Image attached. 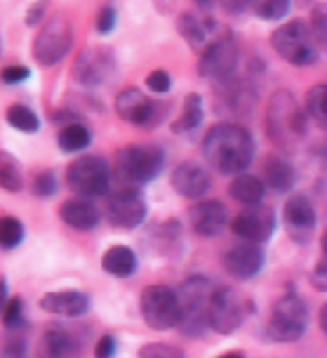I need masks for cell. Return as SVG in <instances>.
<instances>
[{"label": "cell", "mask_w": 327, "mask_h": 358, "mask_svg": "<svg viewBox=\"0 0 327 358\" xmlns=\"http://www.w3.org/2000/svg\"><path fill=\"white\" fill-rule=\"evenodd\" d=\"M306 113L311 120H316V125L327 130V83L313 85L306 92Z\"/></svg>", "instance_id": "33"}, {"label": "cell", "mask_w": 327, "mask_h": 358, "mask_svg": "<svg viewBox=\"0 0 327 358\" xmlns=\"http://www.w3.org/2000/svg\"><path fill=\"white\" fill-rule=\"evenodd\" d=\"M113 182V168L106 158L94 153H82L66 168V184L80 198H99L108 194Z\"/></svg>", "instance_id": "7"}, {"label": "cell", "mask_w": 327, "mask_h": 358, "mask_svg": "<svg viewBox=\"0 0 327 358\" xmlns=\"http://www.w3.org/2000/svg\"><path fill=\"white\" fill-rule=\"evenodd\" d=\"M271 48L290 66H313L320 57V48L316 45L306 19H292V22L280 24L271 34Z\"/></svg>", "instance_id": "6"}, {"label": "cell", "mask_w": 327, "mask_h": 358, "mask_svg": "<svg viewBox=\"0 0 327 358\" xmlns=\"http://www.w3.org/2000/svg\"><path fill=\"white\" fill-rule=\"evenodd\" d=\"M290 8V0H259V3H252V12L259 19H266V22H280L283 17H287Z\"/></svg>", "instance_id": "34"}, {"label": "cell", "mask_w": 327, "mask_h": 358, "mask_svg": "<svg viewBox=\"0 0 327 358\" xmlns=\"http://www.w3.org/2000/svg\"><path fill=\"white\" fill-rule=\"evenodd\" d=\"M311 313L309 304L297 290H285L283 297L273 304L271 316L266 321L264 337L271 344H294L304 337L306 328H309Z\"/></svg>", "instance_id": "5"}, {"label": "cell", "mask_w": 327, "mask_h": 358, "mask_svg": "<svg viewBox=\"0 0 327 358\" xmlns=\"http://www.w3.org/2000/svg\"><path fill=\"white\" fill-rule=\"evenodd\" d=\"M10 302V290H8V278H0V304H8Z\"/></svg>", "instance_id": "48"}, {"label": "cell", "mask_w": 327, "mask_h": 358, "mask_svg": "<svg viewBox=\"0 0 327 358\" xmlns=\"http://www.w3.org/2000/svg\"><path fill=\"white\" fill-rule=\"evenodd\" d=\"M146 215H149V206L137 189L123 187L106 198V220L120 231H132V229L142 227Z\"/></svg>", "instance_id": "14"}, {"label": "cell", "mask_w": 327, "mask_h": 358, "mask_svg": "<svg viewBox=\"0 0 327 358\" xmlns=\"http://www.w3.org/2000/svg\"><path fill=\"white\" fill-rule=\"evenodd\" d=\"M57 187H59V182H57L52 170H41L31 179V194L36 198H52L57 194Z\"/></svg>", "instance_id": "36"}, {"label": "cell", "mask_w": 327, "mask_h": 358, "mask_svg": "<svg viewBox=\"0 0 327 358\" xmlns=\"http://www.w3.org/2000/svg\"><path fill=\"white\" fill-rule=\"evenodd\" d=\"M309 27H311L313 38H316L318 48L327 50V3H320L311 10Z\"/></svg>", "instance_id": "35"}, {"label": "cell", "mask_w": 327, "mask_h": 358, "mask_svg": "<svg viewBox=\"0 0 327 358\" xmlns=\"http://www.w3.org/2000/svg\"><path fill=\"white\" fill-rule=\"evenodd\" d=\"M118 354V340L113 335H101L94 344V358H115Z\"/></svg>", "instance_id": "42"}, {"label": "cell", "mask_w": 327, "mask_h": 358, "mask_svg": "<svg viewBox=\"0 0 327 358\" xmlns=\"http://www.w3.org/2000/svg\"><path fill=\"white\" fill-rule=\"evenodd\" d=\"M240 66V50L231 31L217 36L208 48L198 55V76L212 85L226 83L228 78L238 76Z\"/></svg>", "instance_id": "9"}, {"label": "cell", "mask_w": 327, "mask_h": 358, "mask_svg": "<svg viewBox=\"0 0 327 358\" xmlns=\"http://www.w3.org/2000/svg\"><path fill=\"white\" fill-rule=\"evenodd\" d=\"M24 236H27V229H24V222L19 217L15 215L0 217V248L3 250H15V248H19Z\"/></svg>", "instance_id": "32"}, {"label": "cell", "mask_w": 327, "mask_h": 358, "mask_svg": "<svg viewBox=\"0 0 327 358\" xmlns=\"http://www.w3.org/2000/svg\"><path fill=\"white\" fill-rule=\"evenodd\" d=\"M137 358H186V354L179 347H172V344L153 342V344H144L139 349Z\"/></svg>", "instance_id": "38"}, {"label": "cell", "mask_w": 327, "mask_h": 358, "mask_svg": "<svg viewBox=\"0 0 327 358\" xmlns=\"http://www.w3.org/2000/svg\"><path fill=\"white\" fill-rule=\"evenodd\" d=\"M115 69H118V59H115L113 48H108V45H87L75 55L71 76L82 87H97L111 78Z\"/></svg>", "instance_id": "13"}, {"label": "cell", "mask_w": 327, "mask_h": 358, "mask_svg": "<svg viewBox=\"0 0 327 358\" xmlns=\"http://www.w3.org/2000/svg\"><path fill=\"white\" fill-rule=\"evenodd\" d=\"M311 285L318 292H327V257H323V255H320V259L311 271Z\"/></svg>", "instance_id": "43"}, {"label": "cell", "mask_w": 327, "mask_h": 358, "mask_svg": "<svg viewBox=\"0 0 327 358\" xmlns=\"http://www.w3.org/2000/svg\"><path fill=\"white\" fill-rule=\"evenodd\" d=\"M27 78H31V69L24 66V64H10V66L3 69V83L5 85H19Z\"/></svg>", "instance_id": "41"}, {"label": "cell", "mask_w": 327, "mask_h": 358, "mask_svg": "<svg viewBox=\"0 0 327 358\" xmlns=\"http://www.w3.org/2000/svg\"><path fill=\"white\" fill-rule=\"evenodd\" d=\"M146 87L153 94H168L172 90V76L165 69H153V71L146 76Z\"/></svg>", "instance_id": "40"}, {"label": "cell", "mask_w": 327, "mask_h": 358, "mask_svg": "<svg viewBox=\"0 0 327 358\" xmlns=\"http://www.w3.org/2000/svg\"><path fill=\"white\" fill-rule=\"evenodd\" d=\"M217 358H247V354L245 351H226V354H221V356H217Z\"/></svg>", "instance_id": "49"}, {"label": "cell", "mask_w": 327, "mask_h": 358, "mask_svg": "<svg viewBox=\"0 0 327 358\" xmlns=\"http://www.w3.org/2000/svg\"><path fill=\"white\" fill-rule=\"evenodd\" d=\"M205 116V106H203V97L198 92H189L184 97V108L177 116V120L172 123V132L175 134H189L201 127Z\"/></svg>", "instance_id": "28"}, {"label": "cell", "mask_w": 327, "mask_h": 358, "mask_svg": "<svg viewBox=\"0 0 327 358\" xmlns=\"http://www.w3.org/2000/svg\"><path fill=\"white\" fill-rule=\"evenodd\" d=\"M170 184L177 196L189 198V201H205L203 196L210 194L212 189V175L198 161H184L179 163L170 175Z\"/></svg>", "instance_id": "18"}, {"label": "cell", "mask_w": 327, "mask_h": 358, "mask_svg": "<svg viewBox=\"0 0 327 358\" xmlns=\"http://www.w3.org/2000/svg\"><path fill=\"white\" fill-rule=\"evenodd\" d=\"M59 217L66 227L75 229V231H92L101 222V210L94 206L89 198H68L59 206Z\"/></svg>", "instance_id": "24"}, {"label": "cell", "mask_w": 327, "mask_h": 358, "mask_svg": "<svg viewBox=\"0 0 327 358\" xmlns=\"http://www.w3.org/2000/svg\"><path fill=\"white\" fill-rule=\"evenodd\" d=\"M139 266L137 252L127 245H111L101 255V271L113 278H130Z\"/></svg>", "instance_id": "26"}, {"label": "cell", "mask_w": 327, "mask_h": 358, "mask_svg": "<svg viewBox=\"0 0 327 358\" xmlns=\"http://www.w3.org/2000/svg\"><path fill=\"white\" fill-rule=\"evenodd\" d=\"M318 325H320V330H323V335L327 337V302L320 306V311H318Z\"/></svg>", "instance_id": "47"}, {"label": "cell", "mask_w": 327, "mask_h": 358, "mask_svg": "<svg viewBox=\"0 0 327 358\" xmlns=\"http://www.w3.org/2000/svg\"><path fill=\"white\" fill-rule=\"evenodd\" d=\"M252 299L231 285H217L210 302V330L217 335H233L252 313Z\"/></svg>", "instance_id": "10"}, {"label": "cell", "mask_w": 327, "mask_h": 358, "mask_svg": "<svg viewBox=\"0 0 327 358\" xmlns=\"http://www.w3.org/2000/svg\"><path fill=\"white\" fill-rule=\"evenodd\" d=\"M215 283L208 276L194 273L177 287L179 297V332L186 337H201L210 328V302L215 295Z\"/></svg>", "instance_id": "3"}, {"label": "cell", "mask_w": 327, "mask_h": 358, "mask_svg": "<svg viewBox=\"0 0 327 358\" xmlns=\"http://www.w3.org/2000/svg\"><path fill=\"white\" fill-rule=\"evenodd\" d=\"M3 323L8 330H17L27 323V316H24V297L15 295L10 297V302L3 306Z\"/></svg>", "instance_id": "37"}, {"label": "cell", "mask_w": 327, "mask_h": 358, "mask_svg": "<svg viewBox=\"0 0 327 358\" xmlns=\"http://www.w3.org/2000/svg\"><path fill=\"white\" fill-rule=\"evenodd\" d=\"M5 120L15 127L19 132H27V134H36L41 130V116L27 104H12L5 111Z\"/></svg>", "instance_id": "31"}, {"label": "cell", "mask_w": 327, "mask_h": 358, "mask_svg": "<svg viewBox=\"0 0 327 358\" xmlns=\"http://www.w3.org/2000/svg\"><path fill=\"white\" fill-rule=\"evenodd\" d=\"M224 271L235 280H249L259 276L261 268L266 264V250L254 243H238V245L228 248L221 257Z\"/></svg>", "instance_id": "19"}, {"label": "cell", "mask_w": 327, "mask_h": 358, "mask_svg": "<svg viewBox=\"0 0 327 358\" xmlns=\"http://www.w3.org/2000/svg\"><path fill=\"white\" fill-rule=\"evenodd\" d=\"M0 187L8 194H19L24 189V168L10 151H0Z\"/></svg>", "instance_id": "30"}, {"label": "cell", "mask_w": 327, "mask_h": 358, "mask_svg": "<svg viewBox=\"0 0 327 358\" xmlns=\"http://www.w3.org/2000/svg\"><path fill=\"white\" fill-rule=\"evenodd\" d=\"M261 182L275 194H290L297 184V170L285 153H268L261 161Z\"/></svg>", "instance_id": "23"}, {"label": "cell", "mask_w": 327, "mask_h": 358, "mask_svg": "<svg viewBox=\"0 0 327 358\" xmlns=\"http://www.w3.org/2000/svg\"><path fill=\"white\" fill-rule=\"evenodd\" d=\"M221 10L228 12V15H242V12L252 10V3H247V0H226V3H221Z\"/></svg>", "instance_id": "46"}, {"label": "cell", "mask_w": 327, "mask_h": 358, "mask_svg": "<svg viewBox=\"0 0 327 358\" xmlns=\"http://www.w3.org/2000/svg\"><path fill=\"white\" fill-rule=\"evenodd\" d=\"M115 113L120 120L137 127H156L165 120L170 111L168 101H160L153 97H146L144 90L139 87H125L115 97Z\"/></svg>", "instance_id": "12"}, {"label": "cell", "mask_w": 327, "mask_h": 358, "mask_svg": "<svg viewBox=\"0 0 327 358\" xmlns=\"http://www.w3.org/2000/svg\"><path fill=\"white\" fill-rule=\"evenodd\" d=\"M139 311H142L144 323L156 332L179 328L182 311H179L177 290L165 283H153L146 287L139 297Z\"/></svg>", "instance_id": "11"}, {"label": "cell", "mask_w": 327, "mask_h": 358, "mask_svg": "<svg viewBox=\"0 0 327 358\" xmlns=\"http://www.w3.org/2000/svg\"><path fill=\"white\" fill-rule=\"evenodd\" d=\"M92 130L85 123H73L68 127H61L57 134V144L64 153H80L92 144Z\"/></svg>", "instance_id": "29"}, {"label": "cell", "mask_w": 327, "mask_h": 358, "mask_svg": "<svg viewBox=\"0 0 327 358\" xmlns=\"http://www.w3.org/2000/svg\"><path fill=\"white\" fill-rule=\"evenodd\" d=\"M45 12H48V3H34L27 10V27H38V24H45Z\"/></svg>", "instance_id": "45"}, {"label": "cell", "mask_w": 327, "mask_h": 358, "mask_svg": "<svg viewBox=\"0 0 327 358\" xmlns=\"http://www.w3.org/2000/svg\"><path fill=\"white\" fill-rule=\"evenodd\" d=\"M118 24V10L113 5H101L97 10V17H94V29H97L99 36H108Z\"/></svg>", "instance_id": "39"}, {"label": "cell", "mask_w": 327, "mask_h": 358, "mask_svg": "<svg viewBox=\"0 0 327 358\" xmlns=\"http://www.w3.org/2000/svg\"><path fill=\"white\" fill-rule=\"evenodd\" d=\"M80 351V342L75 340L68 330L59 325H50L43 330L41 340H38L36 356L38 358H75Z\"/></svg>", "instance_id": "25"}, {"label": "cell", "mask_w": 327, "mask_h": 358, "mask_svg": "<svg viewBox=\"0 0 327 358\" xmlns=\"http://www.w3.org/2000/svg\"><path fill=\"white\" fill-rule=\"evenodd\" d=\"M73 48V27L64 12H52L34 38V59L43 69L57 66Z\"/></svg>", "instance_id": "8"}, {"label": "cell", "mask_w": 327, "mask_h": 358, "mask_svg": "<svg viewBox=\"0 0 327 358\" xmlns=\"http://www.w3.org/2000/svg\"><path fill=\"white\" fill-rule=\"evenodd\" d=\"M165 151L158 144H130L118 149L113 158L115 177L130 189L151 184L165 170Z\"/></svg>", "instance_id": "4"}, {"label": "cell", "mask_w": 327, "mask_h": 358, "mask_svg": "<svg viewBox=\"0 0 327 358\" xmlns=\"http://www.w3.org/2000/svg\"><path fill=\"white\" fill-rule=\"evenodd\" d=\"M320 250H323V257H327V229L320 236Z\"/></svg>", "instance_id": "50"}, {"label": "cell", "mask_w": 327, "mask_h": 358, "mask_svg": "<svg viewBox=\"0 0 327 358\" xmlns=\"http://www.w3.org/2000/svg\"><path fill=\"white\" fill-rule=\"evenodd\" d=\"M189 224L203 238H217L228 224V210L217 198H205L189 208Z\"/></svg>", "instance_id": "20"}, {"label": "cell", "mask_w": 327, "mask_h": 358, "mask_svg": "<svg viewBox=\"0 0 327 358\" xmlns=\"http://www.w3.org/2000/svg\"><path fill=\"white\" fill-rule=\"evenodd\" d=\"M203 156L215 172L238 177L254 161V137L245 125L219 120L205 134Z\"/></svg>", "instance_id": "1"}, {"label": "cell", "mask_w": 327, "mask_h": 358, "mask_svg": "<svg viewBox=\"0 0 327 358\" xmlns=\"http://www.w3.org/2000/svg\"><path fill=\"white\" fill-rule=\"evenodd\" d=\"M228 194H231V198H233V201L242 203L245 208H249V206H259V203L264 201V196H266V184L261 182L259 177L242 172V175L231 179Z\"/></svg>", "instance_id": "27"}, {"label": "cell", "mask_w": 327, "mask_h": 358, "mask_svg": "<svg viewBox=\"0 0 327 358\" xmlns=\"http://www.w3.org/2000/svg\"><path fill=\"white\" fill-rule=\"evenodd\" d=\"M231 231L238 236L242 243L264 245L275 234V210L271 206H266V203L242 208L240 213L231 220Z\"/></svg>", "instance_id": "15"}, {"label": "cell", "mask_w": 327, "mask_h": 358, "mask_svg": "<svg viewBox=\"0 0 327 358\" xmlns=\"http://www.w3.org/2000/svg\"><path fill=\"white\" fill-rule=\"evenodd\" d=\"M215 94L217 108H224L233 116H247L254 108L256 85L252 83V76H233L226 83L215 85Z\"/></svg>", "instance_id": "17"}, {"label": "cell", "mask_w": 327, "mask_h": 358, "mask_svg": "<svg viewBox=\"0 0 327 358\" xmlns=\"http://www.w3.org/2000/svg\"><path fill=\"white\" fill-rule=\"evenodd\" d=\"M264 127L273 146L280 153H292L309 134V113L299 106L290 90H278L268 97Z\"/></svg>", "instance_id": "2"}, {"label": "cell", "mask_w": 327, "mask_h": 358, "mask_svg": "<svg viewBox=\"0 0 327 358\" xmlns=\"http://www.w3.org/2000/svg\"><path fill=\"white\" fill-rule=\"evenodd\" d=\"M38 306L59 318H80L89 311L92 299L82 290H52L38 299Z\"/></svg>", "instance_id": "22"}, {"label": "cell", "mask_w": 327, "mask_h": 358, "mask_svg": "<svg viewBox=\"0 0 327 358\" xmlns=\"http://www.w3.org/2000/svg\"><path fill=\"white\" fill-rule=\"evenodd\" d=\"M177 31L179 36L189 43L191 50H196L198 55L215 41L217 36H221L226 29H221L215 19L208 15H198V12H182L177 17Z\"/></svg>", "instance_id": "21"}, {"label": "cell", "mask_w": 327, "mask_h": 358, "mask_svg": "<svg viewBox=\"0 0 327 358\" xmlns=\"http://www.w3.org/2000/svg\"><path fill=\"white\" fill-rule=\"evenodd\" d=\"M318 213L306 194H292L283 206V227L297 245H309L316 236Z\"/></svg>", "instance_id": "16"}, {"label": "cell", "mask_w": 327, "mask_h": 358, "mask_svg": "<svg viewBox=\"0 0 327 358\" xmlns=\"http://www.w3.org/2000/svg\"><path fill=\"white\" fill-rule=\"evenodd\" d=\"M3 358H27V340H24V337H12V340H5Z\"/></svg>", "instance_id": "44"}]
</instances>
